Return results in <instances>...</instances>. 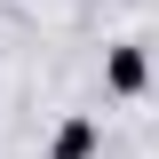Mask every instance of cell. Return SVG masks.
Here are the masks:
<instances>
[{
	"mask_svg": "<svg viewBox=\"0 0 159 159\" xmlns=\"http://www.w3.org/2000/svg\"><path fill=\"white\" fill-rule=\"evenodd\" d=\"M103 88H111V96H143V88H151V56H143L135 40H119L111 56H103Z\"/></svg>",
	"mask_w": 159,
	"mask_h": 159,
	"instance_id": "6da1fadb",
	"label": "cell"
},
{
	"mask_svg": "<svg viewBox=\"0 0 159 159\" xmlns=\"http://www.w3.org/2000/svg\"><path fill=\"white\" fill-rule=\"evenodd\" d=\"M96 143H103V127L88 111H72V119H56V135H48V159H96Z\"/></svg>",
	"mask_w": 159,
	"mask_h": 159,
	"instance_id": "7a4b0ae2",
	"label": "cell"
}]
</instances>
